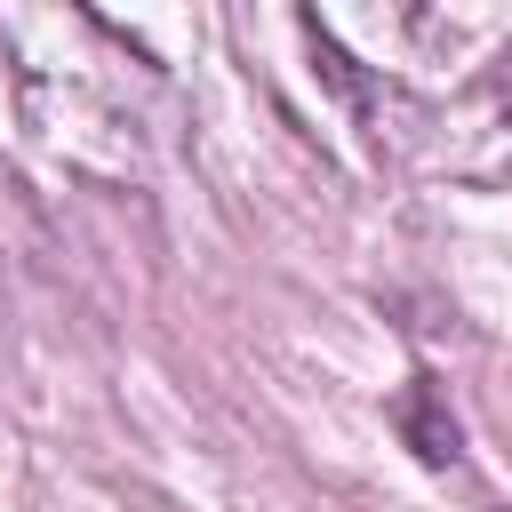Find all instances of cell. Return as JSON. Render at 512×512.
<instances>
[{"label":"cell","instance_id":"1","mask_svg":"<svg viewBox=\"0 0 512 512\" xmlns=\"http://www.w3.org/2000/svg\"><path fill=\"white\" fill-rule=\"evenodd\" d=\"M392 424H400V440H408L424 464H456V456H464V424H456L440 376H408V392L392 400Z\"/></svg>","mask_w":512,"mask_h":512}]
</instances>
